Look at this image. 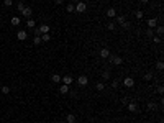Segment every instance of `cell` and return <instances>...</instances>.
<instances>
[{
    "label": "cell",
    "mask_w": 164,
    "mask_h": 123,
    "mask_svg": "<svg viewBox=\"0 0 164 123\" xmlns=\"http://www.w3.org/2000/svg\"><path fill=\"white\" fill-rule=\"evenodd\" d=\"M2 94H5V95L10 94V87H8V85H3V87H2Z\"/></svg>",
    "instance_id": "cell-27"
},
{
    "label": "cell",
    "mask_w": 164,
    "mask_h": 123,
    "mask_svg": "<svg viewBox=\"0 0 164 123\" xmlns=\"http://www.w3.org/2000/svg\"><path fill=\"white\" fill-rule=\"evenodd\" d=\"M126 20H125V16L123 15H120V16H117V23H120V25H123Z\"/></svg>",
    "instance_id": "cell-26"
},
{
    "label": "cell",
    "mask_w": 164,
    "mask_h": 123,
    "mask_svg": "<svg viewBox=\"0 0 164 123\" xmlns=\"http://www.w3.org/2000/svg\"><path fill=\"white\" fill-rule=\"evenodd\" d=\"M100 58H102V59L110 58V49H108V48H102V49H100Z\"/></svg>",
    "instance_id": "cell-5"
},
{
    "label": "cell",
    "mask_w": 164,
    "mask_h": 123,
    "mask_svg": "<svg viewBox=\"0 0 164 123\" xmlns=\"http://www.w3.org/2000/svg\"><path fill=\"white\" fill-rule=\"evenodd\" d=\"M139 2H141V3H148L149 0H139Z\"/></svg>",
    "instance_id": "cell-41"
},
{
    "label": "cell",
    "mask_w": 164,
    "mask_h": 123,
    "mask_svg": "<svg viewBox=\"0 0 164 123\" xmlns=\"http://www.w3.org/2000/svg\"><path fill=\"white\" fill-rule=\"evenodd\" d=\"M154 108H156V103L149 102V103H148V110H154Z\"/></svg>",
    "instance_id": "cell-33"
},
{
    "label": "cell",
    "mask_w": 164,
    "mask_h": 123,
    "mask_svg": "<svg viewBox=\"0 0 164 123\" xmlns=\"http://www.w3.org/2000/svg\"><path fill=\"white\" fill-rule=\"evenodd\" d=\"M59 92H61V94H69V92H71V89H69V85H66V84H63V85H61V87H59Z\"/></svg>",
    "instance_id": "cell-12"
},
{
    "label": "cell",
    "mask_w": 164,
    "mask_h": 123,
    "mask_svg": "<svg viewBox=\"0 0 164 123\" xmlns=\"http://www.w3.org/2000/svg\"><path fill=\"white\" fill-rule=\"evenodd\" d=\"M146 25H148V28L153 30V28H156V26H157V20H156V18H149V20L146 21Z\"/></svg>",
    "instance_id": "cell-9"
},
{
    "label": "cell",
    "mask_w": 164,
    "mask_h": 123,
    "mask_svg": "<svg viewBox=\"0 0 164 123\" xmlns=\"http://www.w3.org/2000/svg\"><path fill=\"white\" fill-rule=\"evenodd\" d=\"M66 12H67V13H74V12H76V5L74 3H69L67 7H66Z\"/></svg>",
    "instance_id": "cell-15"
},
{
    "label": "cell",
    "mask_w": 164,
    "mask_h": 123,
    "mask_svg": "<svg viewBox=\"0 0 164 123\" xmlns=\"http://www.w3.org/2000/svg\"><path fill=\"white\" fill-rule=\"evenodd\" d=\"M110 61H112V63H113L115 66H121V64H123V59H121L120 56H112V58H110Z\"/></svg>",
    "instance_id": "cell-7"
},
{
    "label": "cell",
    "mask_w": 164,
    "mask_h": 123,
    "mask_svg": "<svg viewBox=\"0 0 164 123\" xmlns=\"http://www.w3.org/2000/svg\"><path fill=\"white\" fill-rule=\"evenodd\" d=\"M143 79H144V81H151V79H153V72H146L143 76Z\"/></svg>",
    "instance_id": "cell-25"
},
{
    "label": "cell",
    "mask_w": 164,
    "mask_h": 123,
    "mask_svg": "<svg viewBox=\"0 0 164 123\" xmlns=\"http://www.w3.org/2000/svg\"><path fill=\"white\" fill-rule=\"evenodd\" d=\"M35 25H36V21L33 20V18H28V20H26V26L28 28H35Z\"/></svg>",
    "instance_id": "cell-17"
},
{
    "label": "cell",
    "mask_w": 164,
    "mask_h": 123,
    "mask_svg": "<svg viewBox=\"0 0 164 123\" xmlns=\"http://www.w3.org/2000/svg\"><path fill=\"white\" fill-rule=\"evenodd\" d=\"M61 81H63V84H66V85H71L74 79H72L71 76H61Z\"/></svg>",
    "instance_id": "cell-8"
},
{
    "label": "cell",
    "mask_w": 164,
    "mask_h": 123,
    "mask_svg": "<svg viewBox=\"0 0 164 123\" xmlns=\"http://www.w3.org/2000/svg\"><path fill=\"white\" fill-rule=\"evenodd\" d=\"M39 31H41V35H44V33H49V25H41L39 26Z\"/></svg>",
    "instance_id": "cell-13"
},
{
    "label": "cell",
    "mask_w": 164,
    "mask_h": 123,
    "mask_svg": "<svg viewBox=\"0 0 164 123\" xmlns=\"http://www.w3.org/2000/svg\"><path fill=\"white\" fill-rule=\"evenodd\" d=\"M162 33H164L162 25H157V26H156V35H157V36H162Z\"/></svg>",
    "instance_id": "cell-16"
},
{
    "label": "cell",
    "mask_w": 164,
    "mask_h": 123,
    "mask_svg": "<svg viewBox=\"0 0 164 123\" xmlns=\"http://www.w3.org/2000/svg\"><path fill=\"white\" fill-rule=\"evenodd\" d=\"M77 84L81 85V87H86V85L89 84V79H87V76H79V77H77Z\"/></svg>",
    "instance_id": "cell-2"
},
{
    "label": "cell",
    "mask_w": 164,
    "mask_h": 123,
    "mask_svg": "<svg viewBox=\"0 0 164 123\" xmlns=\"http://www.w3.org/2000/svg\"><path fill=\"white\" fill-rule=\"evenodd\" d=\"M76 120H77V116L74 113H67V116H66V121L67 123H76Z\"/></svg>",
    "instance_id": "cell-11"
},
{
    "label": "cell",
    "mask_w": 164,
    "mask_h": 123,
    "mask_svg": "<svg viewBox=\"0 0 164 123\" xmlns=\"http://www.w3.org/2000/svg\"><path fill=\"white\" fill-rule=\"evenodd\" d=\"M54 3H56V5H61V3H63V0H54Z\"/></svg>",
    "instance_id": "cell-39"
},
{
    "label": "cell",
    "mask_w": 164,
    "mask_h": 123,
    "mask_svg": "<svg viewBox=\"0 0 164 123\" xmlns=\"http://www.w3.org/2000/svg\"><path fill=\"white\" fill-rule=\"evenodd\" d=\"M51 40V36H49V33H44V35H41V41H44V43H48Z\"/></svg>",
    "instance_id": "cell-22"
},
{
    "label": "cell",
    "mask_w": 164,
    "mask_h": 123,
    "mask_svg": "<svg viewBox=\"0 0 164 123\" xmlns=\"http://www.w3.org/2000/svg\"><path fill=\"white\" fill-rule=\"evenodd\" d=\"M95 89L99 90V92H102V90L105 89V84H104V82H97V84H95Z\"/></svg>",
    "instance_id": "cell-19"
},
{
    "label": "cell",
    "mask_w": 164,
    "mask_h": 123,
    "mask_svg": "<svg viewBox=\"0 0 164 123\" xmlns=\"http://www.w3.org/2000/svg\"><path fill=\"white\" fill-rule=\"evenodd\" d=\"M162 92H164V87H162V85H159V87H157V94H162Z\"/></svg>",
    "instance_id": "cell-37"
},
{
    "label": "cell",
    "mask_w": 164,
    "mask_h": 123,
    "mask_svg": "<svg viewBox=\"0 0 164 123\" xmlns=\"http://www.w3.org/2000/svg\"><path fill=\"white\" fill-rule=\"evenodd\" d=\"M16 38L20 40V41H25V40L28 38V35H26V31H25V30H20V31L16 33Z\"/></svg>",
    "instance_id": "cell-6"
},
{
    "label": "cell",
    "mask_w": 164,
    "mask_h": 123,
    "mask_svg": "<svg viewBox=\"0 0 164 123\" xmlns=\"http://www.w3.org/2000/svg\"><path fill=\"white\" fill-rule=\"evenodd\" d=\"M33 43H35V46L41 44V43H43V41H41V36H35V38H33Z\"/></svg>",
    "instance_id": "cell-23"
},
{
    "label": "cell",
    "mask_w": 164,
    "mask_h": 123,
    "mask_svg": "<svg viewBox=\"0 0 164 123\" xmlns=\"http://www.w3.org/2000/svg\"><path fill=\"white\" fill-rule=\"evenodd\" d=\"M86 10H87V3H86V2H79V3H76V12H77V13H84Z\"/></svg>",
    "instance_id": "cell-1"
},
{
    "label": "cell",
    "mask_w": 164,
    "mask_h": 123,
    "mask_svg": "<svg viewBox=\"0 0 164 123\" xmlns=\"http://www.w3.org/2000/svg\"><path fill=\"white\" fill-rule=\"evenodd\" d=\"M153 41L156 43V44H159V43H161L162 40H161V36H153Z\"/></svg>",
    "instance_id": "cell-32"
},
{
    "label": "cell",
    "mask_w": 164,
    "mask_h": 123,
    "mask_svg": "<svg viewBox=\"0 0 164 123\" xmlns=\"http://www.w3.org/2000/svg\"><path fill=\"white\" fill-rule=\"evenodd\" d=\"M107 16L108 18H115V8H108L107 10Z\"/></svg>",
    "instance_id": "cell-21"
},
{
    "label": "cell",
    "mask_w": 164,
    "mask_h": 123,
    "mask_svg": "<svg viewBox=\"0 0 164 123\" xmlns=\"http://www.w3.org/2000/svg\"><path fill=\"white\" fill-rule=\"evenodd\" d=\"M128 112H131V113L138 112V103H135V102H130V103H128Z\"/></svg>",
    "instance_id": "cell-10"
},
{
    "label": "cell",
    "mask_w": 164,
    "mask_h": 123,
    "mask_svg": "<svg viewBox=\"0 0 164 123\" xmlns=\"http://www.w3.org/2000/svg\"><path fill=\"white\" fill-rule=\"evenodd\" d=\"M3 5L5 7H12V5H13V0H3Z\"/></svg>",
    "instance_id": "cell-30"
},
{
    "label": "cell",
    "mask_w": 164,
    "mask_h": 123,
    "mask_svg": "<svg viewBox=\"0 0 164 123\" xmlns=\"http://www.w3.org/2000/svg\"><path fill=\"white\" fill-rule=\"evenodd\" d=\"M107 28H108V30H115V23H108Z\"/></svg>",
    "instance_id": "cell-35"
},
{
    "label": "cell",
    "mask_w": 164,
    "mask_h": 123,
    "mask_svg": "<svg viewBox=\"0 0 164 123\" xmlns=\"http://www.w3.org/2000/svg\"><path fill=\"white\" fill-rule=\"evenodd\" d=\"M121 26H123V28H125V30H128V28H130V23H128V21H125V23H123V25H121Z\"/></svg>",
    "instance_id": "cell-36"
},
{
    "label": "cell",
    "mask_w": 164,
    "mask_h": 123,
    "mask_svg": "<svg viewBox=\"0 0 164 123\" xmlns=\"http://www.w3.org/2000/svg\"><path fill=\"white\" fill-rule=\"evenodd\" d=\"M118 84H120L118 81H112V87H113V89H117V87H118Z\"/></svg>",
    "instance_id": "cell-34"
},
{
    "label": "cell",
    "mask_w": 164,
    "mask_h": 123,
    "mask_svg": "<svg viewBox=\"0 0 164 123\" xmlns=\"http://www.w3.org/2000/svg\"><path fill=\"white\" fill-rule=\"evenodd\" d=\"M20 23H21V20H20L18 16H13V18H12V25H13V26H18Z\"/></svg>",
    "instance_id": "cell-18"
},
{
    "label": "cell",
    "mask_w": 164,
    "mask_h": 123,
    "mask_svg": "<svg viewBox=\"0 0 164 123\" xmlns=\"http://www.w3.org/2000/svg\"><path fill=\"white\" fill-rule=\"evenodd\" d=\"M79 2H81V0H72L71 3H74V5H76V3H79Z\"/></svg>",
    "instance_id": "cell-40"
},
{
    "label": "cell",
    "mask_w": 164,
    "mask_h": 123,
    "mask_svg": "<svg viewBox=\"0 0 164 123\" xmlns=\"http://www.w3.org/2000/svg\"><path fill=\"white\" fill-rule=\"evenodd\" d=\"M156 69L157 71H162L164 69V63H162V61H157V63H156Z\"/></svg>",
    "instance_id": "cell-24"
},
{
    "label": "cell",
    "mask_w": 164,
    "mask_h": 123,
    "mask_svg": "<svg viewBox=\"0 0 164 123\" xmlns=\"http://www.w3.org/2000/svg\"><path fill=\"white\" fill-rule=\"evenodd\" d=\"M146 36H149V38H153V36H154V30L148 28V30H146Z\"/></svg>",
    "instance_id": "cell-28"
},
{
    "label": "cell",
    "mask_w": 164,
    "mask_h": 123,
    "mask_svg": "<svg viewBox=\"0 0 164 123\" xmlns=\"http://www.w3.org/2000/svg\"><path fill=\"white\" fill-rule=\"evenodd\" d=\"M35 36H41V31H39V28H36V30H35Z\"/></svg>",
    "instance_id": "cell-38"
},
{
    "label": "cell",
    "mask_w": 164,
    "mask_h": 123,
    "mask_svg": "<svg viewBox=\"0 0 164 123\" xmlns=\"http://www.w3.org/2000/svg\"><path fill=\"white\" fill-rule=\"evenodd\" d=\"M135 16L138 18V20H141V18H143V10H138L136 13H135Z\"/></svg>",
    "instance_id": "cell-29"
},
{
    "label": "cell",
    "mask_w": 164,
    "mask_h": 123,
    "mask_svg": "<svg viewBox=\"0 0 164 123\" xmlns=\"http://www.w3.org/2000/svg\"><path fill=\"white\" fill-rule=\"evenodd\" d=\"M51 81L54 84H59L61 82V76H59V74H51Z\"/></svg>",
    "instance_id": "cell-14"
},
{
    "label": "cell",
    "mask_w": 164,
    "mask_h": 123,
    "mask_svg": "<svg viewBox=\"0 0 164 123\" xmlns=\"http://www.w3.org/2000/svg\"><path fill=\"white\" fill-rule=\"evenodd\" d=\"M123 85H125V87H128V89H131L133 85H135V79H133V77H125L123 79Z\"/></svg>",
    "instance_id": "cell-3"
},
{
    "label": "cell",
    "mask_w": 164,
    "mask_h": 123,
    "mask_svg": "<svg viewBox=\"0 0 164 123\" xmlns=\"http://www.w3.org/2000/svg\"><path fill=\"white\" fill-rule=\"evenodd\" d=\"M16 8H18V12H21L23 8H25V5H23V2H18V3H16Z\"/></svg>",
    "instance_id": "cell-31"
},
{
    "label": "cell",
    "mask_w": 164,
    "mask_h": 123,
    "mask_svg": "<svg viewBox=\"0 0 164 123\" xmlns=\"http://www.w3.org/2000/svg\"><path fill=\"white\" fill-rule=\"evenodd\" d=\"M100 76H102V79H104V81H108V79H110V72H108V71H104Z\"/></svg>",
    "instance_id": "cell-20"
},
{
    "label": "cell",
    "mask_w": 164,
    "mask_h": 123,
    "mask_svg": "<svg viewBox=\"0 0 164 123\" xmlns=\"http://www.w3.org/2000/svg\"><path fill=\"white\" fill-rule=\"evenodd\" d=\"M20 13H21V15H23V16H25L26 20H28V18H31V15H33V10L30 8V7H25V8H23V10L20 12Z\"/></svg>",
    "instance_id": "cell-4"
}]
</instances>
